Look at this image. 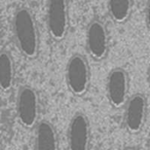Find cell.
Listing matches in <instances>:
<instances>
[{
	"label": "cell",
	"instance_id": "4",
	"mask_svg": "<svg viewBox=\"0 0 150 150\" xmlns=\"http://www.w3.org/2000/svg\"><path fill=\"white\" fill-rule=\"evenodd\" d=\"M68 5L64 0H52L47 8V28L51 36L60 40L64 38L68 30Z\"/></svg>",
	"mask_w": 150,
	"mask_h": 150
},
{
	"label": "cell",
	"instance_id": "12",
	"mask_svg": "<svg viewBox=\"0 0 150 150\" xmlns=\"http://www.w3.org/2000/svg\"><path fill=\"white\" fill-rule=\"evenodd\" d=\"M125 150H136L135 149H132V148H129V149H126Z\"/></svg>",
	"mask_w": 150,
	"mask_h": 150
},
{
	"label": "cell",
	"instance_id": "6",
	"mask_svg": "<svg viewBox=\"0 0 150 150\" xmlns=\"http://www.w3.org/2000/svg\"><path fill=\"white\" fill-rule=\"evenodd\" d=\"M87 48L91 55L96 60L105 58L108 50V34L104 24L99 20L90 23L86 33Z\"/></svg>",
	"mask_w": 150,
	"mask_h": 150
},
{
	"label": "cell",
	"instance_id": "3",
	"mask_svg": "<svg viewBox=\"0 0 150 150\" xmlns=\"http://www.w3.org/2000/svg\"><path fill=\"white\" fill-rule=\"evenodd\" d=\"M38 110L36 91L28 86L20 88L17 97V114L19 122L26 128L33 127L38 118Z\"/></svg>",
	"mask_w": 150,
	"mask_h": 150
},
{
	"label": "cell",
	"instance_id": "5",
	"mask_svg": "<svg viewBox=\"0 0 150 150\" xmlns=\"http://www.w3.org/2000/svg\"><path fill=\"white\" fill-rule=\"evenodd\" d=\"M107 97L111 105L116 108L122 107L128 92V76L120 68L112 69L107 78Z\"/></svg>",
	"mask_w": 150,
	"mask_h": 150
},
{
	"label": "cell",
	"instance_id": "10",
	"mask_svg": "<svg viewBox=\"0 0 150 150\" xmlns=\"http://www.w3.org/2000/svg\"><path fill=\"white\" fill-rule=\"evenodd\" d=\"M14 80V66L11 56L9 53L0 52V88L6 91H9Z\"/></svg>",
	"mask_w": 150,
	"mask_h": 150
},
{
	"label": "cell",
	"instance_id": "2",
	"mask_svg": "<svg viewBox=\"0 0 150 150\" xmlns=\"http://www.w3.org/2000/svg\"><path fill=\"white\" fill-rule=\"evenodd\" d=\"M91 74L86 59L81 54H74L66 67V81L69 91L76 95H83L90 85Z\"/></svg>",
	"mask_w": 150,
	"mask_h": 150
},
{
	"label": "cell",
	"instance_id": "1",
	"mask_svg": "<svg viewBox=\"0 0 150 150\" xmlns=\"http://www.w3.org/2000/svg\"><path fill=\"white\" fill-rule=\"evenodd\" d=\"M13 32L21 53L27 58H33L38 52L39 36L34 18L28 9L19 8L15 11Z\"/></svg>",
	"mask_w": 150,
	"mask_h": 150
},
{
	"label": "cell",
	"instance_id": "8",
	"mask_svg": "<svg viewBox=\"0 0 150 150\" xmlns=\"http://www.w3.org/2000/svg\"><path fill=\"white\" fill-rule=\"evenodd\" d=\"M146 99L142 94L133 96L127 104L126 125L131 133H138L145 120Z\"/></svg>",
	"mask_w": 150,
	"mask_h": 150
},
{
	"label": "cell",
	"instance_id": "9",
	"mask_svg": "<svg viewBox=\"0 0 150 150\" xmlns=\"http://www.w3.org/2000/svg\"><path fill=\"white\" fill-rule=\"evenodd\" d=\"M36 150H58L55 130L47 121H40L36 127Z\"/></svg>",
	"mask_w": 150,
	"mask_h": 150
},
{
	"label": "cell",
	"instance_id": "7",
	"mask_svg": "<svg viewBox=\"0 0 150 150\" xmlns=\"http://www.w3.org/2000/svg\"><path fill=\"white\" fill-rule=\"evenodd\" d=\"M90 124L83 113H76L71 120L68 132L69 150H88L91 137Z\"/></svg>",
	"mask_w": 150,
	"mask_h": 150
},
{
	"label": "cell",
	"instance_id": "11",
	"mask_svg": "<svg viewBox=\"0 0 150 150\" xmlns=\"http://www.w3.org/2000/svg\"><path fill=\"white\" fill-rule=\"evenodd\" d=\"M109 12L118 23L127 20L132 11V2L129 0H112L108 3Z\"/></svg>",
	"mask_w": 150,
	"mask_h": 150
}]
</instances>
